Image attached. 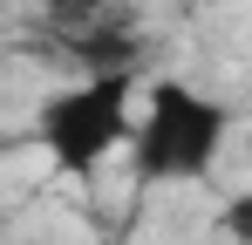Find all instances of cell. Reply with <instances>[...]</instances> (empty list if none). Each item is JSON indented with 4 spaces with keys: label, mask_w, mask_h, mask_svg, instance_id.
<instances>
[{
    "label": "cell",
    "mask_w": 252,
    "mask_h": 245,
    "mask_svg": "<svg viewBox=\"0 0 252 245\" xmlns=\"http://www.w3.org/2000/svg\"><path fill=\"white\" fill-rule=\"evenodd\" d=\"M123 102H129V75H102V82H89V89H75L68 102H55V109H48V143L62 150V163L89 170V163L102 157L129 129Z\"/></svg>",
    "instance_id": "obj_1"
}]
</instances>
